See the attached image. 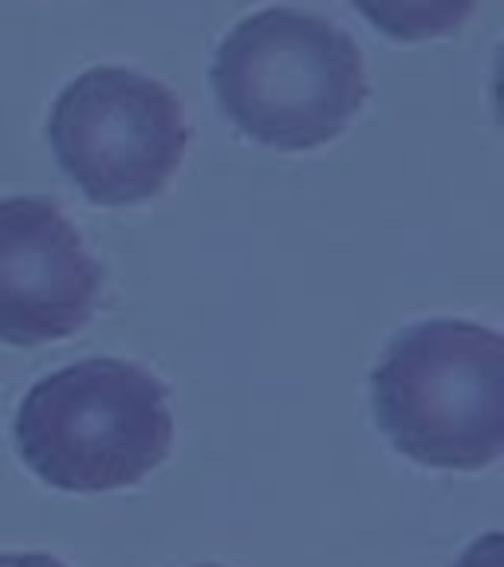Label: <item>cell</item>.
Masks as SVG:
<instances>
[{
    "label": "cell",
    "instance_id": "6",
    "mask_svg": "<svg viewBox=\"0 0 504 567\" xmlns=\"http://www.w3.org/2000/svg\"><path fill=\"white\" fill-rule=\"evenodd\" d=\"M351 4L390 40L422 44L434 35L457 32L481 0H351Z\"/></svg>",
    "mask_w": 504,
    "mask_h": 567
},
{
    "label": "cell",
    "instance_id": "4",
    "mask_svg": "<svg viewBox=\"0 0 504 567\" xmlns=\"http://www.w3.org/2000/svg\"><path fill=\"white\" fill-rule=\"evenodd\" d=\"M55 162L106 209L151 202L186 154V118L169 87L126 68H95L68 83L48 118Z\"/></svg>",
    "mask_w": 504,
    "mask_h": 567
},
{
    "label": "cell",
    "instance_id": "2",
    "mask_svg": "<svg viewBox=\"0 0 504 567\" xmlns=\"http://www.w3.org/2000/svg\"><path fill=\"white\" fill-rule=\"evenodd\" d=\"M12 437L35 481L75 496L119 493L169 457L174 414L166 386L146 367L83 359L28 390Z\"/></svg>",
    "mask_w": 504,
    "mask_h": 567
},
{
    "label": "cell",
    "instance_id": "3",
    "mask_svg": "<svg viewBox=\"0 0 504 567\" xmlns=\"http://www.w3.org/2000/svg\"><path fill=\"white\" fill-rule=\"evenodd\" d=\"M209 83L233 126L272 151H316L367 103L359 44L300 9L240 20L213 55Z\"/></svg>",
    "mask_w": 504,
    "mask_h": 567
},
{
    "label": "cell",
    "instance_id": "7",
    "mask_svg": "<svg viewBox=\"0 0 504 567\" xmlns=\"http://www.w3.org/2000/svg\"><path fill=\"white\" fill-rule=\"evenodd\" d=\"M453 567H504V532H485L453 559Z\"/></svg>",
    "mask_w": 504,
    "mask_h": 567
},
{
    "label": "cell",
    "instance_id": "8",
    "mask_svg": "<svg viewBox=\"0 0 504 567\" xmlns=\"http://www.w3.org/2000/svg\"><path fill=\"white\" fill-rule=\"evenodd\" d=\"M0 567H68L52 551H0Z\"/></svg>",
    "mask_w": 504,
    "mask_h": 567
},
{
    "label": "cell",
    "instance_id": "5",
    "mask_svg": "<svg viewBox=\"0 0 504 567\" xmlns=\"http://www.w3.org/2000/svg\"><path fill=\"white\" fill-rule=\"evenodd\" d=\"M99 272L80 229L48 197L0 202V343L40 347L88 328Z\"/></svg>",
    "mask_w": 504,
    "mask_h": 567
},
{
    "label": "cell",
    "instance_id": "9",
    "mask_svg": "<svg viewBox=\"0 0 504 567\" xmlns=\"http://www.w3.org/2000/svg\"><path fill=\"white\" fill-rule=\"evenodd\" d=\"M189 567H225V564H189Z\"/></svg>",
    "mask_w": 504,
    "mask_h": 567
},
{
    "label": "cell",
    "instance_id": "1",
    "mask_svg": "<svg viewBox=\"0 0 504 567\" xmlns=\"http://www.w3.org/2000/svg\"><path fill=\"white\" fill-rule=\"evenodd\" d=\"M371 414L422 470H488L504 453V336L470 319L399 331L371 371Z\"/></svg>",
    "mask_w": 504,
    "mask_h": 567
}]
</instances>
